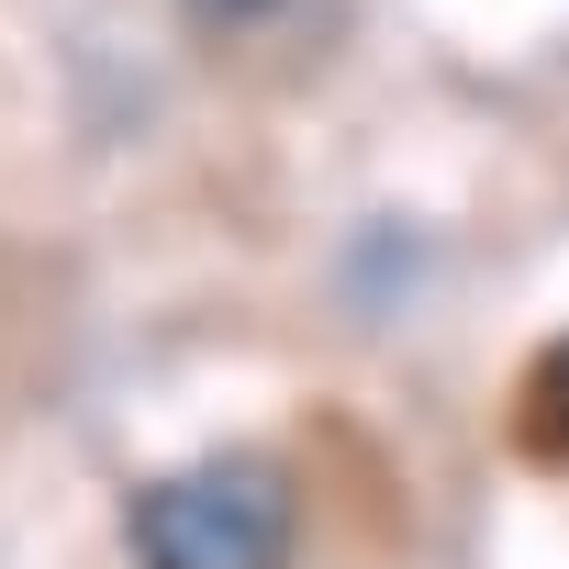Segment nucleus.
Masks as SVG:
<instances>
[{
	"mask_svg": "<svg viewBox=\"0 0 569 569\" xmlns=\"http://www.w3.org/2000/svg\"><path fill=\"white\" fill-rule=\"evenodd\" d=\"M134 558L146 569H279L291 558V469L201 458V469L134 491Z\"/></svg>",
	"mask_w": 569,
	"mask_h": 569,
	"instance_id": "1",
	"label": "nucleus"
},
{
	"mask_svg": "<svg viewBox=\"0 0 569 569\" xmlns=\"http://www.w3.org/2000/svg\"><path fill=\"white\" fill-rule=\"evenodd\" d=\"M525 447L569 469V347H547L536 380H525Z\"/></svg>",
	"mask_w": 569,
	"mask_h": 569,
	"instance_id": "2",
	"label": "nucleus"
},
{
	"mask_svg": "<svg viewBox=\"0 0 569 569\" xmlns=\"http://www.w3.org/2000/svg\"><path fill=\"white\" fill-rule=\"evenodd\" d=\"M190 12H201L212 34H246V23H268V12H291V0H190Z\"/></svg>",
	"mask_w": 569,
	"mask_h": 569,
	"instance_id": "3",
	"label": "nucleus"
}]
</instances>
